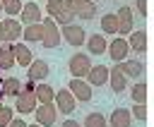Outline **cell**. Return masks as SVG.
<instances>
[{
	"label": "cell",
	"instance_id": "39",
	"mask_svg": "<svg viewBox=\"0 0 154 127\" xmlns=\"http://www.w3.org/2000/svg\"><path fill=\"white\" fill-rule=\"evenodd\" d=\"M0 12H2V7H0Z\"/></svg>",
	"mask_w": 154,
	"mask_h": 127
},
{
	"label": "cell",
	"instance_id": "25",
	"mask_svg": "<svg viewBox=\"0 0 154 127\" xmlns=\"http://www.w3.org/2000/svg\"><path fill=\"white\" fill-rule=\"evenodd\" d=\"M19 86H22V81H19L17 77H7V79H2V84H0L2 93H5V96H12V98L19 93Z\"/></svg>",
	"mask_w": 154,
	"mask_h": 127
},
{
	"label": "cell",
	"instance_id": "2",
	"mask_svg": "<svg viewBox=\"0 0 154 127\" xmlns=\"http://www.w3.org/2000/svg\"><path fill=\"white\" fill-rule=\"evenodd\" d=\"M65 7H67L75 17L84 19V22L96 17V5H94L91 0H65Z\"/></svg>",
	"mask_w": 154,
	"mask_h": 127
},
{
	"label": "cell",
	"instance_id": "15",
	"mask_svg": "<svg viewBox=\"0 0 154 127\" xmlns=\"http://www.w3.org/2000/svg\"><path fill=\"white\" fill-rule=\"evenodd\" d=\"M128 48L135 50V53H147V29H137V31H130L128 34Z\"/></svg>",
	"mask_w": 154,
	"mask_h": 127
},
{
	"label": "cell",
	"instance_id": "22",
	"mask_svg": "<svg viewBox=\"0 0 154 127\" xmlns=\"http://www.w3.org/2000/svg\"><path fill=\"white\" fill-rule=\"evenodd\" d=\"M41 31H43L41 22L38 24H26V26H22V38L26 43H38L41 41Z\"/></svg>",
	"mask_w": 154,
	"mask_h": 127
},
{
	"label": "cell",
	"instance_id": "9",
	"mask_svg": "<svg viewBox=\"0 0 154 127\" xmlns=\"http://www.w3.org/2000/svg\"><path fill=\"white\" fill-rule=\"evenodd\" d=\"M53 105H55L60 113L70 115V113L77 108V101H75V96H72L67 89H58V91H55V96H53Z\"/></svg>",
	"mask_w": 154,
	"mask_h": 127
},
{
	"label": "cell",
	"instance_id": "38",
	"mask_svg": "<svg viewBox=\"0 0 154 127\" xmlns=\"http://www.w3.org/2000/svg\"><path fill=\"white\" fill-rule=\"evenodd\" d=\"M26 127H41V125H36V122H34V125H26Z\"/></svg>",
	"mask_w": 154,
	"mask_h": 127
},
{
	"label": "cell",
	"instance_id": "42",
	"mask_svg": "<svg viewBox=\"0 0 154 127\" xmlns=\"http://www.w3.org/2000/svg\"><path fill=\"white\" fill-rule=\"evenodd\" d=\"M43 2H46V0H43Z\"/></svg>",
	"mask_w": 154,
	"mask_h": 127
},
{
	"label": "cell",
	"instance_id": "30",
	"mask_svg": "<svg viewBox=\"0 0 154 127\" xmlns=\"http://www.w3.org/2000/svg\"><path fill=\"white\" fill-rule=\"evenodd\" d=\"M63 7H65V0H46L43 12H46V17H55V14H58Z\"/></svg>",
	"mask_w": 154,
	"mask_h": 127
},
{
	"label": "cell",
	"instance_id": "13",
	"mask_svg": "<svg viewBox=\"0 0 154 127\" xmlns=\"http://www.w3.org/2000/svg\"><path fill=\"white\" fill-rule=\"evenodd\" d=\"M84 81L89 86H103V84H108V67L106 65H91L89 72H87V77H84Z\"/></svg>",
	"mask_w": 154,
	"mask_h": 127
},
{
	"label": "cell",
	"instance_id": "18",
	"mask_svg": "<svg viewBox=\"0 0 154 127\" xmlns=\"http://www.w3.org/2000/svg\"><path fill=\"white\" fill-rule=\"evenodd\" d=\"M10 48H12V58H14V65H22V67H26L34 58H31V50L26 48V46H22L19 41L17 43H10Z\"/></svg>",
	"mask_w": 154,
	"mask_h": 127
},
{
	"label": "cell",
	"instance_id": "35",
	"mask_svg": "<svg viewBox=\"0 0 154 127\" xmlns=\"http://www.w3.org/2000/svg\"><path fill=\"white\" fill-rule=\"evenodd\" d=\"M7 127H26V122H24V120H22V117H12V120H10V125H7Z\"/></svg>",
	"mask_w": 154,
	"mask_h": 127
},
{
	"label": "cell",
	"instance_id": "7",
	"mask_svg": "<svg viewBox=\"0 0 154 127\" xmlns=\"http://www.w3.org/2000/svg\"><path fill=\"white\" fill-rule=\"evenodd\" d=\"M22 38V22L14 17L2 19V41L5 43H17Z\"/></svg>",
	"mask_w": 154,
	"mask_h": 127
},
{
	"label": "cell",
	"instance_id": "4",
	"mask_svg": "<svg viewBox=\"0 0 154 127\" xmlns=\"http://www.w3.org/2000/svg\"><path fill=\"white\" fill-rule=\"evenodd\" d=\"M67 91H70V93L75 96V101H79V103H89V101H91V96H94L91 86H89L84 79H77V77H72V79H70Z\"/></svg>",
	"mask_w": 154,
	"mask_h": 127
},
{
	"label": "cell",
	"instance_id": "36",
	"mask_svg": "<svg viewBox=\"0 0 154 127\" xmlns=\"http://www.w3.org/2000/svg\"><path fill=\"white\" fill-rule=\"evenodd\" d=\"M60 127H82V125H79L77 120H65V122H63Z\"/></svg>",
	"mask_w": 154,
	"mask_h": 127
},
{
	"label": "cell",
	"instance_id": "5",
	"mask_svg": "<svg viewBox=\"0 0 154 127\" xmlns=\"http://www.w3.org/2000/svg\"><path fill=\"white\" fill-rule=\"evenodd\" d=\"M34 115H36V125L51 127V125H55V120H58V108H55L53 103H41V105L34 108Z\"/></svg>",
	"mask_w": 154,
	"mask_h": 127
},
{
	"label": "cell",
	"instance_id": "6",
	"mask_svg": "<svg viewBox=\"0 0 154 127\" xmlns=\"http://www.w3.org/2000/svg\"><path fill=\"white\" fill-rule=\"evenodd\" d=\"M89 67H91V60H89V55H84V53H75V55L70 58V65H67L70 74L77 77V79H84L87 72H89Z\"/></svg>",
	"mask_w": 154,
	"mask_h": 127
},
{
	"label": "cell",
	"instance_id": "34",
	"mask_svg": "<svg viewBox=\"0 0 154 127\" xmlns=\"http://www.w3.org/2000/svg\"><path fill=\"white\" fill-rule=\"evenodd\" d=\"M34 86H36V81H24L19 86V93H34Z\"/></svg>",
	"mask_w": 154,
	"mask_h": 127
},
{
	"label": "cell",
	"instance_id": "27",
	"mask_svg": "<svg viewBox=\"0 0 154 127\" xmlns=\"http://www.w3.org/2000/svg\"><path fill=\"white\" fill-rule=\"evenodd\" d=\"M0 7L7 17H17L22 12V0H0Z\"/></svg>",
	"mask_w": 154,
	"mask_h": 127
},
{
	"label": "cell",
	"instance_id": "23",
	"mask_svg": "<svg viewBox=\"0 0 154 127\" xmlns=\"http://www.w3.org/2000/svg\"><path fill=\"white\" fill-rule=\"evenodd\" d=\"M137 84L130 86V98L132 103H147V81L144 79H135Z\"/></svg>",
	"mask_w": 154,
	"mask_h": 127
},
{
	"label": "cell",
	"instance_id": "3",
	"mask_svg": "<svg viewBox=\"0 0 154 127\" xmlns=\"http://www.w3.org/2000/svg\"><path fill=\"white\" fill-rule=\"evenodd\" d=\"M63 38L67 41V46H72V48H79V46H84V41H87V31H84V26H79V24H65L63 26Z\"/></svg>",
	"mask_w": 154,
	"mask_h": 127
},
{
	"label": "cell",
	"instance_id": "19",
	"mask_svg": "<svg viewBox=\"0 0 154 127\" xmlns=\"http://www.w3.org/2000/svg\"><path fill=\"white\" fill-rule=\"evenodd\" d=\"M111 127H130L132 125V117H130V110L128 108H116L111 113V120H106Z\"/></svg>",
	"mask_w": 154,
	"mask_h": 127
},
{
	"label": "cell",
	"instance_id": "12",
	"mask_svg": "<svg viewBox=\"0 0 154 127\" xmlns=\"http://www.w3.org/2000/svg\"><path fill=\"white\" fill-rule=\"evenodd\" d=\"M116 17H118V34H120V36H128L130 31H135V17H132V7H118Z\"/></svg>",
	"mask_w": 154,
	"mask_h": 127
},
{
	"label": "cell",
	"instance_id": "41",
	"mask_svg": "<svg viewBox=\"0 0 154 127\" xmlns=\"http://www.w3.org/2000/svg\"><path fill=\"white\" fill-rule=\"evenodd\" d=\"M91 2H94V0H91Z\"/></svg>",
	"mask_w": 154,
	"mask_h": 127
},
{
	"label": "cell",
	"instance_id": "11",
	"mask_svg": "<svg viewBox=\"0 0 154 127\" xmlns=\"http://www.w3.org/2000/svg\"><path fill=\"white\" fill-rule=\"evenodd\" d=\"M22 24L26 26V24H38L41 19H43V7H38V2L34 0V2H24L22 5Z\"/></svg>",
	"mask_w": 154,
	"mask_h": 127
},
{
	"label": "cell",
	"instance_id": "26",
	"mask_svg": "<svg viewBox=\"0 0 154 127\" xmlns=\"http://www.w3.org/2000/svg\"><path fill=\"white\" fill-rule=\"evenodd\" d=\"M10 67H14V58H12V48L7 43V46H0V69H10Z\"/></svg>",
	"mask_w": 154,
	"mask_h": 127
},
{
	"label": "cell",
	"instance_id": "37",
	"mask_svg": "<svg viewBox=\"0 0 154 127\" xmlns=\"http://www.w3.org/2000/svg\"><path fill=\"white\" fill-rule=\"evenodd\" d=\"M0 43H2V22H0Z\"/></svg>",
	"mask_w": 154,
	"mask_h": 127
},
{
	"label": "cell",
	"instance_id": "29",
	"mask_svg": "<svg viewBox=\"0 0 154 127\" xmlns=\"http://www.w3.org/2000/svg\"><path fill=\"white\" fill-rule=\"evenodd\" d=\"M51 19H53L58 26H65V24H72V22H75V14H72L67 7H63V10H60L55 17H51Z\"/></svg>",
	"mask_w": 154,
	"mask_h": 127
},
{
	"label": "cell",
	"instance_id": "28",
	"mask_svg": "<svg viewBox=\"0 0 154 127\" xmlns=\"http://www.w3.org/2000/svg\"><path fill=\"white\" fill-rule=\"evenodd\" d=\"M82 127H108V122H106V117L101 113H89L84 117V125Z\"/></svg>",
	"mask_w": 154,
	"mask_h": 127
},
{
	"label": "cell",
	"instance_id": "16",
	"mask_svg": "<svg viewBox=\"0 0 154 127\" xmlns=\"http://www.w3.org/2000/svg\"><path fill=\"white\" fill-rule=\"evenodd\" d=\"M36 105H38V103H36L34 93H17V96H14V110H17L19 115H29V113H34Z\"/></svg>",
	"mask_w": 154,
	"mask_h": 127
},
{
	"label": "cell",
	"instance_id": "21",
	"mask_svg": "<svg viewBox=\"0 0 154 127\" xmlns=\"http://www.w3.org/2000/svg\"><path fill=\"white\" fill-rule=\"evenodd\" d=\"M53 96H55V91H53L51 84L38 81V84L34 86V98H36V103H53Z\"/></svg>",
	"mask_w": 154,
	"mask_h": 127
},
{
	"label": "cell",
	"instance_id": "33",
	"mask_svg": "<svg viewBox=\"0 0 154 127\" xmlns=\"http://www.w3.org/2000/svg\"><path fill=\"white\" fill-rule=\"evenodd\" d=\"M147 2H149V0H135V5H132V7L137 10V14H140V17H147Z\"/></svg>",
	"mask_w": 154,
	"mask_h": 127
},
{
	"label": "cell",
	"instance_id": "40",
	"mask_svg": "<svg viewBox=\"0 0 154 127\" xmlns=\"http://www.w3.org/2000/svg\"><path fill=\"white\" fill-rule=\"evenodd\" d=\"M113 2H118V0H113Z\"/></svg>",
	"mask_w": 154,
	"mask_h": 127
},
{
	"label": "cell",
	"instance_id": "24",
	"mask_svg": "<svg viewBox=\"0 0 154 127\" xmlns=\"http://www.w3.org/2000/svg\"><path fill=\"white\" fill-rule=\"evenodd\" d=\"M101 31L118 36V17H116V12H106V14L101 17Z\"/></svg>",
	"mask_w": 154,
	"mask_h": 127
},
{
	"label": "cell",
	"instance_id": "32",
	"mask_svg": "<svg viewBox=\"0 0 154 127\" xmlns=\"http://www.w3.org/2000/svg\"><path fill=\"white\" fill-rule=\"evenodd\" d=\"M12 117H14V110L10 105H0V127H7Z\"/></svg>",
	"mask_w": 154,
	"mask_h": 127
},
{
	"label": "cell",
	"instance_id": "14",
	"mask_svg": "<svg viewBox=\"0 0 154 127\" xmlns=\"http://www.w3.org/2000/svg\"><path fill=\"white\" fill-rule=\"evenodd\" d=\"M48 62L46 60H31L29 65H26V77H29V81H43L46 77H48Z\"/></svg>",
	"mask_w": 154,
	"mask_h": 127
},
{
	"label": "cell",
	"instance_id": "1",
	"mask_svg": "<svg viewBox=\"0 0 154 127\" xmlns=\"http://www.w3.org/2000/svg\"><path fill=\"white\" fill-rule=\"evenodd\" d=\"M41 26H43V31H41V41L38 43L43 48H58L60 46V29H58V24L51 17H43Z\"/></svg>",
	"mask_w": 154,
	"mask_h": 127
},
{
	"label": "cell",
	"instance_id": "8",
	"mask_svg": "<svg viewBox=\"0 0 154 127\" xmlns=\"http://www.w3.org/2000/svg\"><path fill=\"white\" fill-rule=\"evenodd\" d=\"M106 53L111 55V60H113V62H123V60H128V53H130L128 41H125L123 36H116V38L106 46Z\"/></svg>",
	"mask_w": 154,
	"mask_h": 127
},
{
	"label": "cell",
	"instance_id": "20",
	"mask_svg": "<svg viewBox=\"0 0 154 127\" xmlns=\"http://www.w3.org/2000/svg\"><path fill=\"white\" fill-rule=\"evenodd\" d=\"M87 48H89V53L91 55H103L106 53V46H108V41L101 36V34H94V36H87Z\"/></svg>",
	"mask_w": 154,
	"mask_h": 127
},
{
	"label": "cell",
	"instance_id": "10",
	"mask_svg": "<svg viewBox=\"0 0 154 127\" xmlns=\"http://www.w3.org/2000/svg\"><path fill=\"white\" fill-rule=\"evenodd\" d=\"M118 69H120V72L125 74V79L130 81V79H142L147 65H144L142 60H123V62H118Z\"/></svg>",
	"mask_w": 154,
	"mask_h": 127
},
{
	"label": "cell",
	"instance_id": "31",
	"mask_svg": "<svg viewBox=\"0 0 154 127\" xmlns=\"http://www.w3.org/2000/svg\"><path fill=\"white\" fill-rule=\"evenodd\" d=\"M130 117H135L137 122H147V103H135L130 110Z\"/></svg>",
	"mask_w": 154,
	"mask_h": 127
},
{
	"label": "cell",
	"instance_id": "17",
	"mask_svg": "<svg viewBox=\"0 0 154 127\" xmlns=\"http://www.w3.org/2000/svg\"><path fill=\"white\" fill-rule=\"evenodd\" d=\"M108 84H111L113 93H123V91L128 89V79H125V74L118 69V65H116V67H108Z\"/></svg>",
	"mask_w": 154,
	"mask_h": 127
}]
</instances>
